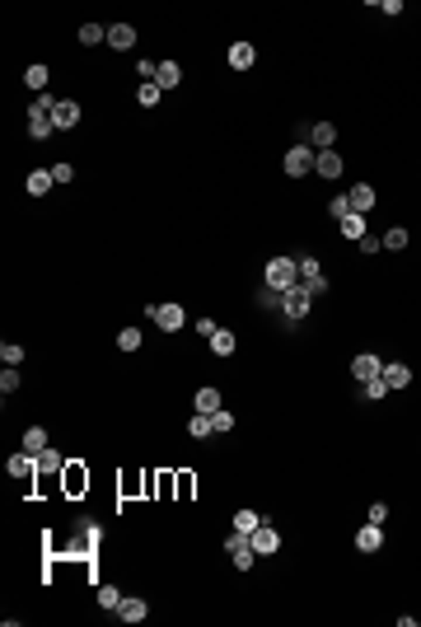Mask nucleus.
Instances as JSON below:
<instances>
[{
  "mask_svg": "<svg viewBox=\"0 0 421 627\" xmlns=\"http://www.w3.org/2000/svg\"><path fill=\"white\" fill-rule=\"evenodd\" d=\"M314 145H290L286 150V174L290 178H304V174H309V169H314Z\"/></svg>",
  "mask_w": 421,
  "mask_h": 627,
  "instance_id": "obj_3",
  "label": "nucleus"
},
{
  "mask_svg": "<svg viewBox=\"0 0 421 627\" xmlns=\"http://www.w3.org/2000/svg\"><path fill=\"white\" fill-rule=\"evenodd\" d=\"M150 323H159V328H164V333H178V328H183V305H150Z\"/></svg>",
  "mask_w": 421,
  "mask_h": 627,
  "instance_id": "obj_4",
  "label": "nucleus"
},
{
  "mask_svg": "<svg viewBox=\"0 0 421 627\" xmlns=\"http://www.w3.org/2000/svg\"><path fill=\"white\" fill-rule=\"evenodd\" d=\"M328 211H333V220H342V215H351V202H346V197H333Z\"/></svg>",
  "mask_w": 421,
  "mask_h": 627,
  "instance_id": "obj_38",
  "label": "nucleus"
},
{
  "mask_svg": "<svg viewBox=\"0 0 421 627\" xmlns=\"http://www.w3.org/2000/svg\"><path fill=\"white\" fill-rule=\"evenodd\" d=\"M309 300H314V295H309L304 286H295V290H286V295H276V305H281V314H286V318H304V314H309Z\"/></svg>",
  "mask_w": 421,
  "mask_h": 627,
  "instance_id": "obj_5",
  "label": "nucleus"
},
{
  "mask_svg": "<svg viewBox=\"0 0 421 627\" xmlns=\"http://www.w3.org/2000/svg\"><path fill=\"white\" fill-rule=\"evenodd\" d=\"M24 449H28V454H38V459H43V454L52 449V445H47V431H43V426H28V431H24Z\"/></svg>",
  "mask_w": 421,
  "mask_h": 627,
  "instance_id": "obj_18",
  "label": "nucleus"
},
{
  "mask_svg": "<svg viewBox=\"0 0 421 627\" xmlns=\"http://www.w3.org/2000/svg\"><path fill=\"white\" fill-rule=\"evenodd\" d=\"M52 117H28V136H33V141H47V136H52Z\"/></svg>",
  "mask_w": 421,
  "mask_h": 627,
  "instance_id": "obj_25",
  "label": "nucleus"
},
{
  "mask_svg": "<svg viewBox=\"0 0 421 627\" xmlns=\"http://www.w3.org/2000/svg\"><path fill=\"white\" fill-rule=\"evenodd\" d=\"M346 202H351V211H356V215H365V211L374 206V187H370V183H356Z\"/></svg>",
  "mask_w": 421,
  "mask_h": 627,
  "instance_id": "obj_16",
  "label": "nucleus"
},
{
  "mask_svg": "<svg viewBox=\"0 0 421 627\" xmlns=\"http://www.w3.org/2000/svg\"><path fill=\"white\" fill-rule=\"evenodd\" d=\"M351 375H356L361 384H370V379H379V375H384V361H379L374 351H361V356L351 361Z\"/></svg>",
  "mask_w": 421,
  "mask_h": 627,
  "instance_id": "obj_7",
  "label": "nucleus"
},
{
  "mask_svg": "<svg viewBox=\"0 0 421 627\" xmlns=\"http://www.w3.org/2000/svg\"><path fill=\"white\" fill-rule=\"evenodd\" d=\"M192 403H197V412H202V417H210V412H220V389H197V398H192Z\"/></svg>",
  "mask_w": 421,
  "mask_h": 627,
  "instance_id": "obj_20",
  "label": "nucleus"
},
{
  "mask_svg": "<svg viewBox=\"0 0 421 627\" xmlns=\"http://www.w3.org/2000/svg\"><path fill=\"white\" fill-rule=\"evenodd\" d=\"M300 286L309 290V295H323V290H328V281H323V276H304V281H300Z\"/></svg>",
  "mask_w": 421,
  "mask_h": 627,
  "instance_id": "obj_39",
  "label": "nucleus"
},
{
  "mask_svg": "<svg viewBox=\"0 0 421 627\" xmlns=\"http://www.w3.org/2000/svg\"><path fill=\"white\" fill-rule=\"evenodd\" d=\"M117 351H141V328H122L117 333Z\"/></svg>",
  "mask_w": 421,
  "mask_h": 627,
  "instance_id": "obj_27",
  "label": "nucleus"
},
{
  "mask_svg": "<svg viewBox=\"0 0 421 627\" xmlns=\"http://www.w3.org/2000/svg\"><path fill=\"white\" fill-rule=\"evenodd\" d=\"M145 613H150L145 600H122V604H117V618H122V623H141Z\"/></svg>",
  "mask_w": 421,
  "mask_h": 627,
  "instance_id": "obj_19",
  "label": "nucleus"
},
{
  "mask_svg": "<svg viewBox=\"0 0 421 627\" xmlns=\"http://www.w3.org/2000/svg\"><path fill=\"white\" fill-rule=\"evenodd\" d=\"M197 333H202V338H215V333H220V328H215V323H210V318H197Z\"/></svg>",
  "mask_w": 421,
  "mask_h": 627,
  "instance_id": "obj_45",
  "label": "nucleus"
},
{
  "mask_svg": "<svg viewBox=\"0 0 421 627\" xmlns=\"http://www.w3.org/2000/svg\"><path fill=\"white\" fill-rule=\"evenodd\" d=\"M80 122V104H71V99H56V108H52V127L56 131H71Z\"/></svg>",
  "mask_w": 421,
  "mask_h": 627,
  "instance_id": "obj_9",
  "label": "nucleus"
},
{
  "mask_svg": "<svg viewBox=\"0 0 421 627\" xmlns=\"http://www.w3.org/2000/svg\"><path fill=\"white\" fill-rule=\"evenodd\" d=\"M80 43H84V47H94V43H108V28L84 24V28H80Z\"/></svg>",
  "mask_w": 421,
  "mask_h": 627,
  "instance_id": "obj_29",
  "label": "nucleus"
},
{
  "mask_svg": "<svg viewBox=\"0 0 421 627\" xmlns=\"http://www.w3.org/2000/svg\"><path fill=\"white\" fill-rule=\"evenodd\" d=\"M309 145H314V150H333V145H337V127H333V122H314V127H309Z\"/></svg>",
  "mask_w": 421,
  "mask_h": 627,
  "instance_id": "obj_10",
  "label": "nucleus"
},
{
  "mask_svg": "<svg viewBox=\"0 0 421 627\" xmlns=\"http://www.w3.org/2000/svg\"><path fill=\"white\" fill-rule=\"evenodd\" d=\"M356 548L361 552H379L384 548V524H365V529L356 534Z\"/></svg>",
  "mask_w": 421,
  "mask_h": 627,
  "instance_id": "obj_11",
  "label": "nucleus"
},
{
  "mask_svg": "<svg viewBox=\"0 0 421 627\" xmlns=\"http://www.w3.org/2000/svg\"><path fill=\"white\" fill-rule=\"evenodd\" d=\"M0 361H5V366H14V370H19V361H24V346H14V342H5V346H0Z\"/></svg>",
  "mask_w": 421,
  "mask_h": 627,
  "instance_id": "obj_34",
  "label": "nucleus"
},
{
  "mask_svg": "<svg viewBox=\"0 0 421 627\" xmlns=\"http://www.w3.org/2000/svg\"><path fill=\"white\" fill-rule=\"evenodd\" d=\"M267 286H272V295L295 290V286H300V262H295V258H272V262H267Z\"/></svg>",
  "mask_w": 421,
  "mask_h": 627,
  "instance_id": "obj_1",
  "label": "nucleus"
},
{
  "mask_svg": "<svg viewBox=\"0 0 421 627\" xmlns=\"http://www.w3.org/2000/svg\"><path fill=\"white\" fill-rule=\"evenodd\" d=\"M14 389H19V370H14V366H5V370H0V393L10 398Z\"/></svg>",
  "mask_w": 421,
  "mask_h": 627,
  "instance_id": "obj_33",
  "label": "nucleus"
},
{
  "mask_svg": "<svg viewBox=\"0 0 421 627\" xmlns=\"http://www.w3.org/2000/svg\"><path fill=\"white\" fill-rule=\"evenodd\" d=\"M136 99H141V108H155V104H159V84H141V94H136Z\"/></svg>",
  "mask_w": 421,
  "mask_h": 627,
  "instance_id": "obj_37",
  "label": "nucleus"
},
{
  "mask_svg": "<svg viewBox=\"0 0 421 627\" xmlns=\"http://www.w3.org/2000/svg\"><path fill=\"white\" fill-rule=\"evenodd\" d=\"M314 169L323 174V178H342V155H337V150H318Z\"/></svg>",
  "mask_w": 421,
  "mask_h": 627,
  "instance_id": "obj_12",
  "label": "nucleus"
},
{
  "mask_svg": "<svg viewBox=\"0 0 421 627\" xmlns=\"http://www.w3.org/2000/svg\"><path fill=\"white\" fill-rule=\"evenodd\" d=\"M210 351H215V356H234V333H230V328H220V333L210 338Z\"/></svg>",
  "mask_w": 421,
  "mask_h": 627,
  "instance_id": "obj_23",
  "label": "nucleus"
},
{
  "mask_svg": "<svg viewBox=\"0 0 421 627\" xmlns=\"http://www.w3.org/2000/svg\"><path fill=\"white\" fill-rule=\"evenodd\" d=\"M210 426H215V431H234V412H225V407L210 412Z\"/></svg>",
  "mask_w": 421,
  "mask_h": 627,
  "instance_id": "obj_36",
  "label": "nucleus"
},
{
  "mask_svg": "<svg viewBox=\"0 0 421 627\" xmlns=\"http://www.w3.org/2000/svg\"><path fill=\"white\" fill-rule=\"evenodd\" d=\"M258 524H263V515H258V510H239V515H234V529H239V534H253Z\"/></svg>",
  "mask_w": 421,
  "mask_h": 627,
  "instance_id": "obj_26",
  "label": "nucleus"
},
{
  "mask_svg": "<svg viewBox=\"0 0 421 627\" xmlns=\"http://www.w3.org/2000/svg\"><path fill=\"white\" fill-rule=\"evenodd\" d=\"M33 469H38V454H28V449H19V454H10V459H5V473H10V477H19V482H28V477H33Z\"/></svg>",
  "mask_w": 421,
  "mask_h": 627,
  "instance_id": "obj_8",
  "label": "nucleus"
},
{
  "mask_svg": "<svg viewBox=\"0 0 421 627\" xmlns=\"http://www.w3.org/2000/svg\"><path fill=\"white\" fill-rule=\"evenodd\" d=\"M28 192H33V197H47V192H52L56 187V178H52V169H33V174H28Z\"/></svg>",
  "mask_w": 421,
  "mask_h": 627,
  "instance_id": "obj_14",
  "label": "nucleus"
},
{
  "mask_svg": "<svg viewBox=\"0 0 421 627\" xmlns=\"http://www.w3.org/2000/svg\"><path fill=\"white\" fill-rule=\"evenodd\" d=\"M384 248H389V253H402V248H407V230H402V225H394V230L384 235Z\"/></svg>",
  "mask_w": 421,
  "mask_h": 627,
  "instance_id": "obj_28",
  "label": "nucleus"
},
{
  "mask_svg": "<svg viewBox=\"0 0 421 627\" xmlns=\"http://www.w3.org/2000/svg\"><path fill=\"white\" fill-rule=\"evenodd\" d=\"M117 604H122V595H117L112 585H99V608H112V613H117Z\"/></svg>",
  "mask_w": 421,
  "mask_h": 627,
  "instance_id": "obj_35",
  "label": "nucleus"
},
{
  "mask_svg": "<svg viewBox=\"0 0 421 627\" xmlns=\"http://www.w3.org/2000/svg\"><path fill=\"white\" fill-rule=\"evenodd\" d=\"M178 80H183V66H178V61H159V71H155V84H159V89H173Z\"/></svg>",
  "mask_w": 421,
  "mask_h": 627,
  "instance_id": "obj_17",
  "label": "nucleus"
},
{
  "mask_svg": "<svg viewBox=\"0 0 421 627\" xmlns=\"http://www.w3.org/2000/svg\"><path fill=\"white\" fill-rule=\"evenodd\" d=\"M210 431H215V426H210V417H202V412H192V421H187V436H192V440H206Z\"/></svg>",
  "mask_w": 421,
  "mask_h": 627,
  "instance_id": "obj_24",
  "label": "nucleus"
},
{
  "mask_svg": "<svg viewBox=\"0 0 421 627\" xmlns=\"http://www.w3.org/2000/svg\"><path fill=\"white\" fill-rule=\"evenodd\" d=\"M253 43H234V47H230V66H234V71H248V66H253Z\"/></svg>",
  "mask_w": 421,
  "mask_h": 627,
  "instance_id": "obj_21",
  "label": "nucleus"
},
{
  "mask_svg": "<svg viewBox=\"0 0 421 627\" xmlns=\"http://www.w3.org/2000/svg\"><path fill=\"white\" fill-rule=\"evenodd\" d=\"M52 178H56V183H71V178H75V169H71V164H56Z\"/></svg>",
  "mask_w": 421,
  "mask_h": 627,
  "instance_id": "obj_43",
  "label": "nucleus"
},
{
  "mask_svg": "<svg viewBox=\"0 0 421 627\" xmlns=\"http://www.w3.org/2000/svg\"><path fill=\"white\" fill-rule=\"evenodd\" d=\"M379 379H384V389L394 393V389H407V384H412V370H407V366H384Z\"/></svg>",
  "mask_w": 421,
  "mask_h": 627,
  "instance_id": "obj_15",
  "label": "nucleus"
},
{
  "mask_svg": "<svg viewBox=\"0 0 421 627\" xmlns=\"http://www.w3.org/2000/svg\"><path fill=\"white\" fill-rule=\"evenodd\" d=\"M379 244H384V235H365L361 239V253H379Z\"/></svg>",
  "mask_w": 421,
  "mask_h": 627,
  "instance_id": "obj_41",
  "label": "nucleus"
},
{
  "mask_svg": "<svg viewBox=\"0 0 421 627\" xmlns=\"http://www.w3.org/2000/svg\"><path fill=\"white\" fill-rule=\"evenodd\" d=\"M38 469H43V473H61V469H66V459H61V449H47V454L38 459Z\"/></svg>",
  "mask_w": 421,
  "mask_h": 627,
  "instance_id": "obj_32",
  "label": "nucleus"
},
{
  "mask_svg": "<svg viewBox=\"0 0 421 627\" xmlns=\"http://www.w3.org/2000/svg\"><path fill=\"white\" fill-rule=\"evenodd\" d=\"M304 276H318V258H300V281Z\"/></svg>",
  "mask_w": 421,
  "mask_h": 627,
  "instance_id": "obj_42",
  "label": "nucleus"
},
{
  "mask_svg": "<svg viewBox=\"0 0 421 627\" xmlns=\"http://www.w3.org/2000/svg\"><path fill=\"white\" fill-rule=\"evenodd\" d=\"M24 84H28V89H47V66H28Z\"/></svg>",
  "mask_w": 421,
  "mask_h": 627,
  "instance_id": "obj_31",
  "label": "nucleus"
},
{
  "mask_svg": "<svg viewBox=\"0 0 421 627\" xmlns=\"http://www.w3.org/2000/svg\"><path fill=\"white\" fill-rule=\"evenodd\" d=\"M225 552H230V562H234L239 571H248V567L258 562V552H253V543H248V534H239V529L225 539Z\"/></svg>",
  "mask_w": 421,
  "mask_h": 627,
  "instance_id": "obj_2",
  "label": "nucleus"
},
{
  "mask_svg": "<svg viewBox=\"0 0 421 627\" xmlns=\"http://www.w3.org/2000/svg\"><path fill=\"white\" fill-rule=\"evenodd\" d=\"M248 543H253V552H258V557H272V552L281 548V534H276L272 524H258V529L248 534Z\"/></svg>",
  "mask_w": 421,
  "mask_h": 627,
  "instance_id": "obj_6",
  "label": "nucleus"
},
{
  "mask_svg": "<svg viewBox=\"0 0 421 627\" xmlns=\"http://www.w3.org/2000/svg\"><path fill=\"white\" fill-rule=\"evenodd\" d=\"M52 108H56L52 94H38V99H33V108H28V117H52Z\"/></svg>",
  "mask_w": 421,
  "mask_h": 627,
  "instance_id": "obj_30",
  "label": "nucleus"
},
{
  "mask_svg": "<svg viewBox=\"0 0 421 627\" xmlns=\"http://www.w3.org/2000/svg\"><path fill=\"white\" fill-rule=\"evenodd\" d=\"M108 47H117V52L136 47V28L132 24H112V28H108Z\"/></svg>",
  "mask_w": 421,
  "mask_h": 627,
  "instance_id": "obj_13",
  "label": "nucleus"
},
{
  "mask_svg": "<svg viewBox=\"0 0 421 627\" xmlns=\"http://www.w3.org/2000/svg\"><path fill=\"white\" fill-rule=\"evenodd\" d=\"M337 225H342L346 239H365V235H370V230H365V215H356V211H351V215H342Z\"/></svg>",
  "mask_w": 421,
  "mask_h": 627,
  "instance_id": "obj_22",
  "label": "nucleus"
},
{
  "mask_svg": "<svg viewBox=\"0 0 421 627\" xmlns=\"http://www.w3.org/2000/svg\"><path fill=\"white\" fill-rule=\"evenodd\" d=\"M389 520V506H384V501H374V506H370V524H384Z\"/></svg>",
  "mask_w": 421,
  "mask_h": 627,
  "instance_id": "obj_40",
  "label": "nucleus"
},
{
  "mask_svg": "<svg viewBox=\"0 0 421 627\" xmlns=\"http://www.w3.org/2000/svg\"><path fill=\"white\" fill-rule=\"evenodd\" d=\"M384 393H389V389H384V379H370V384H365V398H384Z\"/></svg>",
  "mask_w": 421,
  "mask_h": 627,
  "instance_id": "obj_44",
  "label": "nucleus"
}]
</instances>
